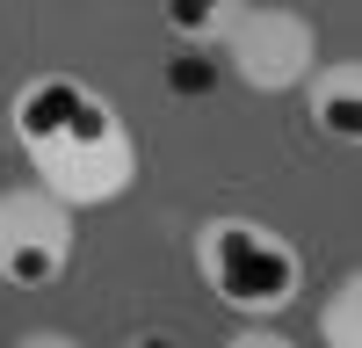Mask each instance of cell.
<instances>
[{
    "label": "cell",
    "mask_w": 362,
    "mask_h": 348,
    "mask_svg": "<svg viewBox=\"0 0 362 348\" xmlns=\"http://www.w3.org/2000/svg\"><path fill=\"white\" fill-rule=\"evenodd\" d=\"M8 124L29 174L73 211H95V203H116L138 182V138L124 124L102 87H87L80 73H37L15 87Z\"/></svg>",
    "instance_id": "6da1fadb"
},
{
    "label": "cell",
    "mask_w": 362,
    "mask_h": 348,
    "mask_svg": "<svg viewBox=\"0 0 362 348\" xmlns=\"http://www.w3.org/2000/svg\"><path fill=\"white\" fill-rule=\"evenodd\" d=\"M196 276H203V290L225 312L276 319V312L297 305V290H305V254H297L290 232L225 211V218H203V232H196Z\"/></svg>",
    "instance_id": "7a4b0ae2"
},
{
    "label": "cell",
    "mask_w": 362,
    "mask_h": 348,
    "mask_svg": "<svg viewBox=\"0 0 362 348\" xmlns=\"http://www.w3.org/2000/svg\"><path fill=\"white\" fill-rule=\"evenodd\" d=\"M73 203H58L44 182L0 189V283L8 290H51L73 269Z\"/></svg>",
    "instance_id": "3957f363"
},
{
    "label": "cell",
    "mask_w": 362,
    "mask_h": 348,
    "mask_svg": "<svg viewBox=\"0 0 362 348\" xmlns=\"http://www.w3.org/2000/svg\"><path fill=\"white\" fill-rule=\"evenodd\" d=\"M218 51L232 58V73L247 87L283 95V87H305V73L319 66V29H312V15H297V8H254V0H247V8L232 15Z\"/></svg>",
    "instance_id": "277c9868"
},
{
    "label": "cell",
    "mask_w": 362,
    "mask_h": 348,
    "mask_svg": "<svg viewBox=\"0 0 362 348\" xmlns=\"http://www.w3.org/2000/svg\"><path fill=\"white\" fill-rule=\"evenodd\" d=\"M305 109H312V131H319V138L355 145V138H362V73L348 66V58L312 66V73H305Z\"/></svg>",
    "instance_id": "5b68a950"
},
{
    "label": "cell",
    "mask_w": 362,
    "mask_h": 348,
    "mask_svg": "<svg viewBox=\"0 0 362 348\" xmlns=\"http://www.w3.org/2000/svg\"><path fill=\"white\" fill-rule=\"evenodd\" d=\"M247 8V0H160V15H167V29L189 51H210V44H225V29H232V15Z\"/></svg>",
    "instance_id": "8992f818"
},
{
    "label": "cell",
    "mask_w": 362,
    "mask_h": 348,
    "mask_svg": "<svg viewBox=\"0 0 362 348\" xmlns=\"http://www.w3.org/2000/svg\"><path fill=\"white\" fill-rule=\"evenodd\" d=\"M319 348H362V276H341L319 305Z\"/></svg>",
    "instance_id": "52a82bcc"
},
{
    "label": "cell",
    "mask_w": 362,
    "mask_h": 348,
    "mask_svg": "<svg viewBox=\"0 0 362 348\" xmlns=\"http://www.w3.org/2000/svg\"><path fill=\"white\" fill-rule=\"evenodd\" d=\"M225 348H297V341H290V334H276L268 319H247V327H239Z\"/></svg>",
    "instance_id": "ba28073f"
},
{
    "label": "cell",
    "mask_w": 362,
    "mask_h": 348,
    "mask_svg": "<svg viewBox=\"0 0 362 348\" xmlns=\"http://www.w3.org/2000/svg\"><path fill=\"white\" fill-rule=\"evenodd\" d=\"M15 348H80V341L58 334V327H29V334H15Z\"/></svg>",
    "instance_id": "9c48e42d"
},
{
    "label": "cell",
    "mask_w": 362,
    "mask_h": 348,
    "mask_svg": "<svg viewBox=\"0 0 362 348\" xmlns=\"http://www.w3.org/2000/svg\"><path fill=\"white\" fill-rule=\"evenodd\" d=\"M124 348H181V341H174V334H167V327H145V334H131V341H124Z\"/></svg>",
    "instance_id": "30bf717a"
}]
</instances>
